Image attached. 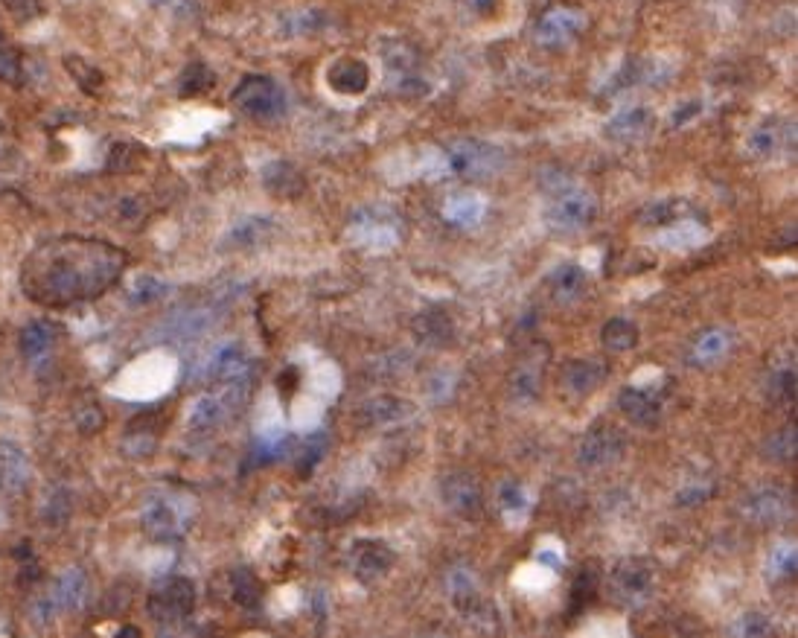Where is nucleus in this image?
<instances>
[{"instance_id": "c756f323", "label": "nucleus", "mask_w": 798, "mask_h": 638, "mask_svg": "<svg viewBox=\"0 0 798 638\" xmlns=\"http://www.w3.org/2000/svg\"><path fill=\"white\" fill-rule=\"evenodd\" d=\"M263 184L277 196H298L300 187H303V178H300V172L292 164L274 161V164H268L263 169Z\"/></svg>"}, {"instance_id": "f704fd0d", "label": "nucleus", "mask_w": 798, "mask_h": 638, "mask_svg": "<svg viewBox=\"0 0 798 638\" xmlns=\"http://www.w3.org/2000/svg\"><path fill=\"white\" fill-rule=\"evenodd\" d=\"M446 219L455 225H478L484 216V202L478 196H455L452 202L443 207Z\"/></svg>"}, {"instance_id": "cd10ccee", "label": "nucleus", "mask_w": 798, "mask_h": 638, "mask_svg": "<svg viewBox=\"0 0 798 638\" xmlns=\"http://www.w3.org/2000/svg\"><path fill=\"white\" fill-rule=\"evenodd\" d=\"M729 350H732V333L717 327V330H708V333H702V336L697 338V344H694V350H691V359H694L697 365H714V362H720Z\"/></svg>"}, {"instance_id": "a878e982", "label": "nucleus", "mask_w": 798, "mask_h": 638, "mask_svg": "<svg viewBox=\"0 0 798 638\" xmlns=\"http://www.w3.org/2000/svg\"><path fill=\"white\" fill-rule=\"evenodd\" d=\"M56 333H59V327L53 324V321H30L27 327H24V333H21V353L27 356V359H41V356H47L50 353V347H53V341H56Z\"/></svg>"}, {"instance_id": "9b49d317", "label": "nucleus", "mask_w": 798, "mask_h": 638, "mask_svg": "<svg viewBox=\"0 0 798 638\" xmlns=\"http://www.w3.org/2000/svg\"><path fill=\"white\" fill-rule=\"evenodd\" d=\"M397 554L382 539H359L350 548V569L362 583H376L394 569Z\"/></svg>"}, {"instance_id": "dca6fc26", "label": "nucleus", "mask_w": 798, "mask_h": 638, "mask_svg": "<svg viewBox=\"0 0 798 638\" xmlns=\"http://www.w3.org/2000/svg\"><path fill=\"white\" fill-rule=\"evenodd\" d=\"M606 376H609L606 362H600L595 356L574 359L563 370V388L574 397H589L592 391H598L600 385L606 382Z\"/></svg>"}, {"instance_id": "2f4dec72", "label": "nucleus", "mask_w": 798, "mask_h": 638, "mask_svg": "<svg viewBox=\"0 0 798 638\" xmlns=\"http://www.w3.org/2000/svg\"><path fill=\"white\" fill-rule=\"evenodd\" d=\"M531 507V496L519 481H504L499 487V510L504 513L507 522H519L528 516Z\"/></svg>"}, {"instance_id": "a211bd4d", "label": "nucleus", "mask_w": 798, "mask_h": 638, "mask_svg": "<svg viewBox=\"0 0 798 638\" xmlns=\"http://www.w3.org/2000/svg\"><path fill=\"white\" fill-rule=\"evenodd\" d=\"M30 461L27 455L15 446L0 440V493H24L30 487Z\"/></svg>"}, {"instance_id": "603ef678", "label": "nucleus", "mask_w": 798, "mask_h": 638, "mask_svg": "<svg viewBox=\"0 0 798 638\" xmlns=\"http://www.w3.org/2000/svg\"><path fill=\"white\" fill-rule=\"evenodd\" d=\"M18 76H21V70H18V56H15V53H9V50H6V53H0V79H3V82H6V79H9V82H15Z\"/></svg>"}, {"instance_id": "f257e3e1", "label": "nucleus", "mask_w": 798, "mask_h": 638, "mask_svg": "<svg viewBox=\"0 0 798 638\" xmlns=\"http://www.w3.org/2000/svg\"><path fill=\"white\" fill-rule=\"evenodd\" d=\"M129 266L126 251L105 239L62 236L41 242L21 266V289L38 306L65 309L105 295Z\"/></svg>"}, {"instance_id": "5701e85b", "label": "nucleus", "mask_w": 798, "mask_h": 638, "mask_svg": "<svg viewBox=\"0 0 798 638\" xmlns=\"http://www.w3.org/2000/svg\"><path fill=\"white\" fill-rule=\"evenodd\" d=\"M542 379H545V356H525L510 376V391L519 400H533L539 397Z\"/></svg>"}, {"instance_id": "f8f14e48", "label": "nucleus", "mask_w": 798, "mask_h": 638, "mask_svg": "<svg viewBox=\"0 0 798 638\" xmlns=\"http://www.w3.org/2000/svg\"><path fill=\"white\" fill-rule=\"evenodd\" d=\"M656 126V114L644 105H632V108H624L618 111L609 123H606V137L615 140V143H624V146H632V143H641L647 140L650 132Z\"/></svg>"}, {"instance_id": "6e6552de", "label": "nucleus", "mask_w": 798, "mask_h": 638, "mask_svg": "<svg viewBox=\"0 0 798 638\" xmlns=\"http://www.w3.org/2000/svg\"><path fill=\"white\" fill-rule=\"evenodd\" d=\"M504 164L501 152L481 140H458L443 152V167L464 178H487L496 175Z\"/></svg>"}, {"instance_id": "39448f33", "label": "nucleus", "mask_w": 798, "mask_h": 638, "mask_svg": "<svg viewBox=\"0 0 798 638\" xmlns=\"http://www.w3.org/2000/svg\"><path fill=\"white\" fill-rule=\"evenodd\" d=\"M231 102L251 120H277L286 111V91L271 76L251 73L233 88Z\"/></svg>"}, {"instance_id": "423d86ee", "label": "nucleus", "mask_w": 798, "mask_h": 638, "mask_svg": "<svg viewBox=\"0 0 798 638\" xmlns=\"http://www.w3.org/2000/svg\"><path fill=\"white\" fill-rule=\"evenodd\" d=\"M382 65H385L388 85L402 97H423L429 91V79L423 73V59L411 44L397 41V38L388 41L382 50Z\"/></svg>"}, {"instance_id": "79ce46f5", "label": "nucleus", "mask_w": 798, "mask_h": 638, "mask_svg": "<svg viewBox=\"0 0 798 638\" xmlns=\"http://www.w3.org/2000/svg\"><path fill=\"white\" fill-rule=\"evenodd\" d=\"M734 636L740 638H758V636H769L772 633V624L766 621L761 612H746L737 618V624L732 627Z\"/></svg>"}, {"instance_id": "1a4fd4ad", "label": "nucleus", "mask_w": 798, "mask_h": 638, "mask_svg": "<svg viewBox=\"0 0 798 638\" xmlns=\"http://www.w3.org/2000/svg\"><path fill=\"white\" fill-rule=\"evenodd\" d=\"M586 30V15L574 6H557V9H548L536 27H533V41L545 50H557V47H566L571 44L577 35Z\"/></svg>"}, {"instance_id": "aec40b11", "label": "nucleus", "mask_w": 798, "mask_h": 638, "mask_svg": "<svg viewBox=\"0 0 798 638\" xmlns=\"http://www.w3.org/2000/svg\"><path fill=\"white\" fill-rule=\"evenodd\" d=\"M85 598H88V577H85V571L67 569L56 580L47 604H50V609H56V612H73V609H79V606L85 604Z\"/></svg>"}, {"instance_id": "de8ad7c7", "label": "nucleus", "mask_w": 798, "mask_h": 638, "mask_svg": "<svg viewBox=\"0 0 798 638\" xmlns=\"http://www.w3.org/2000/svg\"><path fill=\"white\" fill-rule=\"evenodd\" d=\"M143 158V149L140 146H114L111 149V158H108V169H134V164Z\"/></svg>"}, {"instance_id": "c03bdc74", "label": "nucleus", "mask_w": 798, "mask_h": 638, "mask_svg": "<svg viewBox=\"0 0 798 638\" xmlns=\"http://www.w3.org/2000/svg\"><path fill=\"white\" fill-rule=\"evenodd\" d=\"M76 426H79L82 435H97V432H102V426H105V414H102L100 405L97 403L82 405V408L76 411Z\"/></svg>"}, {"instance_id": "7ed1b4c3", "label": "nucleus", "mask_w": 798, "mask_h": 638, "mask_svg": "<svg viewBox=\"0 0 798 638\" xmlns=\"http://www.w3.org/2000/svg\"><path fill=\"white\" fill-rule=\"evenodd\" d=\"M193 519H196V507L187 496H152L149 502L143 504V513H140V528L143 534L155 542H178L190 528H193Z\"/></svg>"}, {"instance_id": "a18cd8bd", "label": "nucleus", "mask_w": 798, "mask_h": 638, "mask_svg": "<svg viewBox=\"0 0 798 638\" xmlns=\"http://www.w3.org/2000/svg\"><path fill=\"white\" fill-rule=\"evenodd\" d=\"M164 295H167V283H161L158 277H140L132 289V298L137 303H152Z\"/></svg>"}, {"instance_id": "72a5a7b5", "label": "nucleus", "mask_w": 798, "mask_h": 638, "mask_svg": "<svg viewBox=\"0 0 798 638\" xmlns=\"http://www.w3.org/2000/svg\"><path fill=\"white\" fill-rule=\"evenodd\" d=\"M705 239V231L697 225V219H679L673 225H667V231L659 234V242L665 248H691V245H699Z\"/></svg>"}, {"instance_id": "6ab92c4d", "label": "nucleus", "mask_w": 798, "mask_h": 638, "mask_svg": "<svg viewBox=\"0 0 798 638\" xmlns=\"http://www.w3.org/2000/svg\"><path fill=\"white\" fill-rule=\"evenodd\" d=\"M414 338L426 347H449L455 341V321L443 309H426L411 324Z\"/></svg>"}, {"instance_id": "58836bf2", "label": "nucleus", "mask_w": 798, "mask_h": 638, "mask_svg": "<svg viewBox=\"0 0 798 638\" xmlns=\"http://www.w3.org/2000/svg\"><path fill=\"white\" fill-rule=\"evenodd\" d=\"M213 82H216L213 70L196 62V65L184 70V76H181V97H199V94L213 88Z\"/></svg>"}, {"instance_id": "a19ab883", "label": "nucleus", "mask_w": 798, "mask_h": 638, "mask_svg": "<svg viewBox=\"0 0 798 638\" xmlns=\"http://www.w3.org/2000/svg\"><path fill=\"white\" fill-rule=\"evenodd\" d=\"M766 455L775 458V461H790V458H796V429L787 426L784 432L769 437V443H766Z\"/></svg>"}, {"instance_id": "4be33fe9", "label": "nucleus", "mask_w": 798, "mask_h": 638, "mask_svg": "<svg viewBox=\"0 0 798 638\" xmlns=\"http://www.w3.org/2000/svg\"><path fill=\"white\" fill-rule=\"evenodd\" d=\"M158 437H161V417L158 414H143L129 423L126 437H123V449L132 455V458H146L155 452L158 446Z\"/></svg>"}, {"instance_id": "49530a36", "label": "nucleus", "mask_w": 798, "mask_h": 638, "mask_svg": "<svg viewBox=\"0 0 798 638\" xmlns=\"http://www.w3.org/2000/svg\"><path fill=\"white\" fill-rule=\"evenodd\" d=\"M769 574H784V577L796 574V548L793 545H781V548L772 551V557H769Z\"/></svg>"}, {"instance_id": "20e7f679", "label": "nucleus", "mask_w": 798, "mask_h": 638, "mask_svg": "<svg viewBox=\"0 0 798 638\" xmlns=\"http://www.w3.org/2000/svg\"><path fill=\"white\" fill-rule=\"evenodd\" d=\"M149 618L158 624H181L193 615L196 609V583L190 577H164L161 583L152 586L146 598Z\"/></svg>"}, {"instance_id": "5fc2aeb1", "label": "nucleus", "mask_w": 798, "mask_h": 638, "mask_svg": "<svg viewBox=\"0 0 798 638\" xmlns=\"http://www.w3.org/2000/svg\"><path fill=\"white\" fill-rule=\"evenodd\" d=\"M705 499V490L702 487H694V490H685V493H679V504H697Z\"/></svg>"}, {"instance_id": "0eeeda50", "label": "nucleus", "mask_w": 798, "mask_h": 638, "mask_svg": "<svg viewBox=\"0 0 798 638\" xmlns=\"http://www.w3.org/2000/svg\"><path fill=\"white\" fill-rule=\"evenodd\" d=\"M656 589V566L644 557H627L609 574V592L621 606H641Z\"/></svg>"}, {"instance_id": "393cba45", "label": "nucleus", "mask_w": 798, "mask_h": 638, "mask_svg": "<svg viewBox=\"0 0 798 638\" xmlns=\"http://www.w3.org/2000/svg\"><path fill=\"white\" fill-rule=\"evenodd\" d=\"M548 286H551L554 301L560 303L577 301V298L586 292V271L580 269L577 263H563V266H557V269L551 271Z\"/></svg>"}, {"instance_id": "8fccbe9b", "label": "nucleus", "mask_w": 798, "mask_h": 638, "mask_svg": "<svg viewBox=\"0 0 798 638\" xmlns=\"http://www.w3.org/2000/svg\"><path fill=\"white\" fill-rule=\"evenodd\" d=\"M772 391H775L781 400H796V370L793 368L781 370V373L772 379Z\"/></svg>"}, {"instance_id": "c9c22d12", "label": "nucleus", "mask_w": 798, "mask_h": 638, "mask_svg": "<svg viewBox=\"0 0 798 638\" xmlns=\"http://www.w3.org/2000/svg\"><path fill=\"white\" fill-rule=\"evenodd\" d=\"M682 210H685V204L676 202V199H665V202H656L650 204L647 210H641V225L644 228H662V225H673V222H679V219H685L682 216Z\"/></svg>"}, {"instance_id": "ddd939ff", "label": "nucleus", "mask_w": 798, "mask_h": 638, "mask_svg": "<svg viewBox=\"0 0 798 638\" xmlns=\"http://www.w3.org/2000/svg\"><path fill=\"white\" fill-rule=\"evenodd\" d=\"M440 496L443 504L458 516H475L481 510V487L469 472H449L440 481Z\"/></svg>"}, {"instance_id": "c85d7f7f", "label": "nucleus", "mask_w": 798, "mask_h": 638, "mask_svg": "<svg viewBox=\"0 0 798 638\" xmlns=\"http://www.w3.org/2000/svg\"><path fill=\"white\" fill-rule=\"evenodd\" d=\"M231 598L233 604L242 609H257L263 601V583L257 580V574L251 569H233L231 571Z\"/></svg>"}, {"instance_id": "b1692460", "label": "nucleus", "mask_w": 798, "mask_h": 638, "mask_svg": "<svg viewBox=\"0 0 798 638\" xmlns=\"http://www.w3.org/2000/svg\"><path fill=\"white\" fill-rule=\"evenodd\" d=\"M248 370H251V359L248 353L242 350V344H228L222 347L213 362H210V376L216 382H236V379H248Z\"/></svg>"}, {"instance_id": "bb28decb", "label": "nucleus", "mask_w": 798, "mask_h": 638, "mask_svg": "<svg viewBox=\"0 0 798 638\" xmlns=\"http://www.w3.org/2000/svg\"><path fill=\"white\" fill-rule=\"evenodd\" d=\"M408 414V403L402 397L394 394H382V397H373L370 403L362 405V417L370 426H388V423H397Z\"/></svg>"}, {"instance_id": "09e8293b", "label": "nucleus", "mask_w": 798, "mask_h": 638, "mask_svg": "<svg viewBox=\"0 0 798 638\" xmlns=\"http://www.w3.org/2000/svg\"><path fill=\"white\" fill-rule=\"evenodd\" d=\"M3 6H6V12H9L15 21H21V24L35 21V18L41 15V0H3Z\"/></svg>"}, {"instance_id": "4468645a", "label": "nucleus", "mask_w": 798, "mask_h": 638, "mask_svg": "<svg viewBox=\"0 0 798 638\" xmlns=\"http://www.w3.org/2000/svg\"><path fill=\"white\" fill-rule=\"evenodd\" d=\"M740 510L752 522H758V525H775V522L787 519V513H790V496L784 490H778V487H761V490L743 496Z\"/></svg>"}, {"instance_id": "e433bc0d", "label": "nucleus", "mask_w": 798, "mask_h": 638, "mask_svg": "<svg viewBox=\"0 0 798 638\" xmlns=\"http://www.w3.org/2000/svg\"><path fill=\"white\" fill-rule=\"evenodd\" d=\"M65 70L76 79V85L85 91V94H100L102 88V73L97 68H91L85 59H79V56H65Z\"/></svg>"}, {"instance_id": "864d4df0", "label": "nucleus", "mask_w": 798, "mask_h": 638, "mask_svg": "<svg viewBox=\"0 0 798 638\" xmlns=\"http://www.w3.org/2000/svg\"><path fill=\"white\" fill-rule=\"evenodd\" d=\"M699 108H702L699 102H688L679 114H673V126H685L694 114H699Z\"/></svg>"}, {"instance_id": "2eb2a0df", "label": "nucleus", "mask_w": 798, "mask_h": 638, "mask_svg": "<svg viewBox=\"0 0 798 638\" xmlns=\"http://www.w3.org/2000/svg\"><path fill=\"white\" fill-rule=\"evenodd\" d=\"M327 85L341 97H359V94H365L367 85H370V68L362 59L341 56L327 68Z\"/></svg>"}, {"instance_id": "37998d69", "label": "nucleus", "mask_w": 798, "mask_h": 638, "mask_svg": "<svg viewBox=\"0 0 798 638\" xmlns=\"http://www.w3.org/2000/svg\"><path fill=\"white\" fill-rule=\"evenodd\" d=\"M324 452H327V437L324 435L309 437V440L303 443V449H300V461H298L300 475H309V472L315 470L318 461L324 458Z\"/></svg>"}, {"instance_id": "412c9836", "label": "nucleus", "mask_w": 798, "mask_h": 638, "mask_svg": "<svg viewBox=\"0 0 798 638\" xmlns=\"http://www.w3.org/2000/svg\"><path fill=\"white\" fill-rule=\"evenodd\" d=\"M793 143H796V129H790L787 123H764L749 137V149L758 158H775L787 152Z\"/></svg>"}, {"instance_id": "3c124183", "label": "nucleus", "mask_w": 798, "mask_h": 638, "mask_svg": "<svg viewBox=\"0 0 798 638\" xmlns=\"http://www.w3.org/2000/svg\"><path fill=\"white\" fill-rule=\"evenodd\" d=\"M501 0H455V6L461 9V12H466V15H472V18H487V15H493L496 9H499Z\"/></svg>"}, {"instance_id": "9d476101", "label": "nucleus", "mask_w": 798, "mask_h": 638, "mask_svg": "<svg viewBox=\"0 0 798 638\" xmlns=\"http://www.w3.org/2000/svg\"><path fill=\"white\" fill-rule=\"evenodd\" d=\"M624 449H627V437L621 435L615 426H595L580 440L577 461L586 470H603V467H612L615 461H621Z\"/></svg>"}, {"instance_id": "ea45409f", "label": "nucleus", "mask_w": 798, "mask_h": 638, "mask_svg": "<svg viewBox=\"0 0 798 638\" xmlns=\"http://www.w3.org/2000/svg\"><path fill=\"white\" fill-rule=\"evenodd\" d=\"M598 592V571L583 569L571 586V612H580Z\"/></svg>"}, {"instance_id": "4c0bfd02", "label": "nucleus", "mask_w": 798, "mask_h": 638, "mask_svg": "<svg viewBox=\"0 0 798 638\" xmlns=\"http://www.w3.org/2000/svg\"><path fill=\"white\" fill-rule=\"evenodd\" d=\"M271 222H268V216H248V219H242L236 228L231 231V245H254V242H260L263 236L271 234Z\"/></svg>"}, {"instance_id": "f03ea898", "label": "nucleus", "mask_w": 798, "mask_h": 638, "mask_svg": "<svg viewBox=\"0 0 798 638\" xmlns=\"http://www.w3.org/2000/svg\"><path fill=\"white\" fill-rule=\"evenodd\" d=\"M595 213H598L595 196L568 178H557L545 190V222L557 234H577L589 228L595 222Z\"/></svg>"}, {"instance_id": "7c9ffc66", "label": "nucleus", "mask_w": 798, "mask_h": 638, "mask_svg": "<svg viewBox=\"0 0 798 638\" xmlns=\"http://www.w3.org/2000/svg\"><path fill=\"white\" fill-rule=\"evenodd\" d=\"M600 341L609 353H627L638 344V327L627 321V318H612L603 324L600 330Z\"/></svg>"}, {"instance_id": "473e14b6", "label": "nucleus", "mask_w": 798, "mask_h": 638, "mask_svg": "<svg viewBox=\"0 0 798 638\" xmlns=\"http://www.w3.org/2000/svg\"><path fill=\"white\" fill-rule=\"evenodd\" d=\"M449 589H452V601H455V606H458L464 615H472V612L478 609V604H481V595H478L475 577H472L466 569L452 571V577H449Z\"/></svg>"}, {"instance_id": "f3484780", "label": "nucleus", "mask_w": 798, "mask_h": 638, "mask_svg": "<svg viewBox=\"0 0 798 638\" xmlns=\"http://www.w3.org/2000/svg\"><path fill=\"white\" fill-rule=\"evenodd\" d=\"M618 408L635 426H659L662 414H665L662 400L653 391H647V388H624L621 397H618Z\"/></svg>"}]
</instances>
